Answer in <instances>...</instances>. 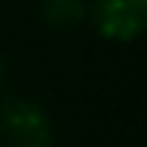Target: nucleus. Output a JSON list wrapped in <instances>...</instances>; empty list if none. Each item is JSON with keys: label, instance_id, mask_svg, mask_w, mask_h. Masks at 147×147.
<instances>
[{"label": "nucleus", "instance_id": "7ed1b4c3", "mask_svg": "<svg viewBox=\"0 0 147 147\" xmlns=\"http://www.w3.org/2000/svg\"><path fill=\"white\" fill-rule=\"evenodd\" d=\"M87 18L84 0H42V21L54 30H69Z\"/></svg>", "mask_w": 147, "mask_h": 147}, {"label": "nucleus", "instance_id": "20e7f679", "mask_svg": "<svg viewBox=\"0 0 147 147\" xmlns=\"http://www.w3.org/2000/svg\"><path fill=\"white\" fill-rule=\"evenodd\" d=\"M0 81H3V57H0Z\"/></svg>", "mask_w": 147, "mask_h": 147}, {"label": "nucleus", "instance_id": "f03ea898", "mask_svg": "<svg viewBox=\"0 0 147 147\" xmlns=\"http://www.w3.org/2000/svg\"><path fill=\"white\" fill-rule=\"evenodd\" d=\"M87 15L105 39L132 42L147 24V0H93Z\"/></svg>", "mask_w": 147, "mask_h": 147}, {"label": "nucleus", "instance_id": "f257e3e1", "mask_svg": "<svg viewBox=\"0 0 147 147\" xmlns=\"http://www.w3.org/2000/svg\"><path fill=\"white\" fill-rule=\"evenodd\" d=\"M51 117L33 99L12 96L0 105V141L6 147H51Z\"/></svg>", "mask_w": 147, "mask_h": 147}]
</instances>
